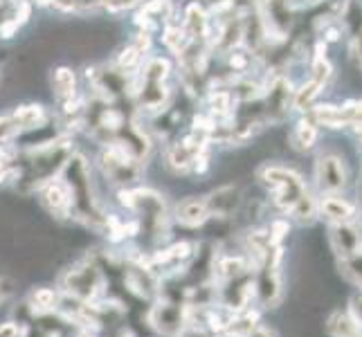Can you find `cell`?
Segmentation results:
<instances>
[{
  "label": "cell",
  "mask_w": 362,
  "mask_h": 337,
  "mask_svg": "<svg viewBox=\"0 0 362 337\" xmlns=\"http://www.w3.org/2000/svg\"><path fill=\"white\" fill-rule=\"evenodd\" d=\"M61 176L68 182L72 194V218L97 234H106L110 216L106 214L102 201L97 198L88 158L74 151L66 162Z\"/></svg>",
  "instance_id": "cell-1"
},
{
  "label": "cell",
  "mask_w": 362,
  "mask_h": 337,
  "mask_svg": "<svg viewBox=\"0 0 362 337\" xmlns=\"http://www.w3.org/2000/svg\"><path fill=\"white\" fill-rule=\"evenodd\" d=\"M72 153L74 142L70 137H61L54 144L34 148V151H21L14 189L23 196L36 194L45 182L54 180L64 173V167Z\"/></svg>",
  "instance_id": "cell-2"
},
{
  "label": "cell",
  "mask_w": 362,
  "mask_h": 337,
  "mask_svg": "<svg viewBox=\"0 0 362 337\" xmlns=\"http://www.w3.org/2000/svg\"><path fill=\"white\" fill-rule=\"evenodd\" d=\"M119 205L127 207L140 220V234H146L153 243L162 241L169 234L171 211L165 196L151 187H122L117 189Z\"/></svg>",
  "instance_id": "cell-3"
},
{
  "label": "cell",
  "mask_w": 362,
  "mask_h": 337,
  "mask_svg": "<svg viewBox=\"0 0 362 337\" xmlns=\"http://www.w3.org/2000/svg\"><path fill=\"white\" fill-rule=\"evenodd\" d=\"M257 180L268 194V201L284 216H288L293 207L310 191L304 176L293 167L279 165V162H266L257 169Z\"/></svg>",
  "instance_id": "cell-4"
},
{
  "label": "cell",
  "mask_w": 362,
  "mask_h": 337,
  "mask_svg": "<svg viewBox=\"0 0 362 337\" xmlns=\"http://www.w3.org/2000/svg\"><path fill=\"white\" fill-rule=\"evenodd\" d=\"M99 169H102V176L110 184H115L117 189H122V187H137L144 176V162H140L119 144L102 146V151H99Z\"/></svg>",
  "instance_id": "cell-5"
},
{
  "label": "cell",
  "mask_w": 362,
  "mask_h": 337,
  "mask_svg": "<svg viewBox=\"0 0 362 337\" xmlns=\"http://www.w3.org/2000/svg\"><path fill=\"white\" fill-rule=\"evenodd\" d=\"M86 79L95 97H102L106 102H127L133 99L135 77L119 70L115 64H99L86 70Z\"/></svg>",
  "instance_id": "cell-6"
},
{
  "label": "cell",
  "mask_w": 362,
  "mask_h": 337,
  "mask_svg": "<svg viewBox=\"0 0 362 337\" xmlns=\"http://www.w3.org/2000/svg\"><path fill=\"white\" fill-rule=\"evenodd\" d=\"M59 283H61L64 295H68L72 299H79V302H86V304H93L95 299L104 292L106 277H104L102 268L88 259V261H81V264L66 270L61 274Z\"/></svg>",
  "instance_id": "cell-7"
},
{
  "label": "cell",
  "mask_w": 362,
  "mask_h": 337,
  "mask_svg": "<svg viewBox=\"0 0 362 337\" xmlns=\"http://www.w3.org/2000/svg\"><path fill=\"white\" fill-rule=\"evenodd\" d=\"M148 326L165 337H178L187 329V306L162 297L148 310Z\"/></svg>",
  "instance_id": "cell-8"
},
{
  "label": "cell",
  "mask_w": 362,
  "mask_h": 337,
  "mask_svg": "<svg viewBox=\"0 0 362 337\" xmlns=\"http://www.w3.org/2000/svg\"><path fill=\"white\" fill-rule=\"evenodd\" d=\"M315 182L320 194H342L349 184V167L340 153H320L315 162Z\"/></svg>",
  "instance_id": "cell-9"
},
{
  "label": "cell",
  "mask_w": 362,
  "mask_h": 337,
  "mask_svg": "<svg viewBox=\"0 0 362 337\" xmlns=\"http://www.w3.org/2000/svg\"><path fill=\"white\" fill-rule=\"evenodd\" d=\"M36 196H39L41 207L52 218H59V220L72 218V194H70V187L64 180V176L45 182L41 189L36 191Z\"/></svg>",
  "instance_id": "cell-10"
},
{
  "label": "cell",
  "mask_w": 362,
  "mask_h": 337,
  "mask_svg": "<svg viewBox=\"0 0 362 337\" xmlns=\"http://www.w3.org/2000/svg\"><path fill=\"white\" fill-rule=\"evenodd\" d=\"M207 201V207H209V214H211V220H230L239 214V209L243 205V191L239 184H221L216 187L214 191H209L205 196Z\"/></svg>",
  "instance_id": "cell-11"
},
{
  "label": "cell",
  "mask_w": 362,
  "mask_h": 337,
  "mask_svg": "<svg viewBox=\"0 0 362 337\" xmlns=\"http://www.w3.org/2000/svg\"><path fill=\"white\" fill-rule=\"evenodd\" d=\"M171 220H176L185 230H201L211 220L205 196H187L173 207Z\"/></svg>",
  "instance_id": "cell-12"
},
{
  "label": "cell",
  "mask_w": 362,
  "mask_h": 337,
  "mask_svg": "<svg viewBox=\"0 0 362 337\" xmlns=\"http://www.w3.org/2000/svg\"><path fill=\"white\" fill-rule=\"evenodd\" d=\"M180 25L187 34V39L192 43L209 45V34H211V18L207 14V9L203 7L201 0H194L185 7Z\"/></svg>",
  "instance_id": "cell-13"
},
{
  "label": "cell",
  "mask_w": 362,
  "mask_h": 337,
  "mask_svg": "<svg viewBox=\"0 0 362 337\" xmlns=\"http://www.w3.org/2000/svg\"><path fill=\"white\" fill-rule=\"evenodd\" d=\"M317 211L322 218L329 220V225L356 223L358 218V205L354 201H349V198H344L342 194H320Z\"/></svg>",
  "instance_id": "cell-14"
},
{
  "label": "cell",
  "mask_w": 362,
  "mask_h": 337,
  "mask_svg": "<svg viewBox=\"0 0 362 337\" xmlns=\"http://www.w3.org/2000/svg\"><path fill=\"white\" fill-rule=\"evenodd\" d=\"M329 243L338 259L356 254L362 245V230L356 223H338L329 225Z\"/></svg>",
  "instance_id": "cell-15"
},
{
  "label": "cell",
  "mask_w": 362,
  "mask_h": 337,
  "mask_svg": "<svg viewBox=\"0 0 362 337\" xmlns=\"http://www.w3.org/2000/svg\"><path fill=\"white\" fill-rule=\"evenodd\" d=\"M49 88L59 104H66L70 99L79 97V79L77 72L68 66H57L49 72Z\"/></svg>",
  "instance_id": "cell-16"
},
{
  "label": "cell",
  "mask_w": 362,
  "mask_h": 337,
  "mask_svg": "<svg viewBox=\"0 0 362 337\" xmlns=\"http://www.w3.org/2000/svg\"><path fill=\"white\" fill-rule=\"evenodd\" d=\"M171 74H173V64L169 57L148 54L135 77L137 81H146V83H169Z\"/></svg>",
  "instance_id": "cell-17"
},
{
  "label": "cell",
  "mask_w": 362,
  "mask_h": 337,
  "mask_svg": "<svg viewBox=\"0 0 362 337\" xmlns=\"http://www.w3.org/2000/svg\"><path fill=\"white\" fill-rule=\"evenodd\" d=\"M11 117L16 119L18 129H21V135L23 133H30V131H36L41 129L43 124L52 117L47 112V108L43 104H36V102H28V104H21L11 110Z\"/></svg>",
  "instance_id": "cell-18"
},
{
  "label": "cell",
  "mask_w": 362,
  "mask_h": 337,
  "mask_svg": "<svg viewBox=\"0 0 362 337\" xmlns=\"http://www.w3.org/2000/svg\"><path fill=\"white\" fill-rule=\"evenodd\" d=\"M317 140H320V129H317V124L310 119L308 115L299 119L293 126L291 135H288L291 146L295 148V151H299V153L310 151V148L317 144Z\"/></svg>",
  "instance_id": "cell-19"
},
{
  "label": "cell",
  "mask_w": 362,
  "mask_h": 337,
  "mask_svg": "<svg viewBox=\"0 0 362 337\" xmlns=\"http://www.w3.org/2000/svg\"><path fill=\"white\" fill-rule=\"evenodd\" d=\"M308 117L313 119L317 126H327V129H333V131H340V129L349 126V119L342 112V108L340 106H331V104H315V106H310Z\"/></svg>",
  "instance_id": "cell-20"
},
{
  "label": "cell",
  "mask_w": 362,
  "mask_h": 337,
  "mask_svg": "<svg viewBox=\"0 0 362 337\" xmlns=\"http://www.w3.org/2000/svg\"><path fill=\"white\" fill-rule=\"evenodd\" d=\"M148 54L144 52V49H140L137 47L133 41H129L127 45H124L119 52H117V57H115V61L113 64L119 68V70H124V72H129V74H137V70L142 68V64H144V59H146Z\"/></svg>",
  "instance_id": "cell-21"
},
{
  "label": "cell",
  "mask_w": 362,
  "mask_h": 337,
  "mask_svg": "<svg viewBox=\"0 0 362 337\" xmlns=\"http://www.w3.org/2000/svg\"><path fill=\"white\" fill-rule=\"evenodd\" d=\"M324 81H320V79H315V77H310L302 88H297L295 90V95H293V108H297V110H310V106H315V102H317V97L322 95V90H324Z\"/></svg>",
  "instance_id": "cell-22"
},
{
  "label": "cell",
  "mask_w": 362,
  "mask_h": 337,
  "mask_svg": "<svg viewBox=\"0 0 362 337\" xmlns=\"http://www.w3.org/2000/svg\"><path fill=\"white\" fill-rule=\"evenodd\" d=\"M338 268L344 274L346 281H351L356 288L362 290V245L356 254L346 256V259H338Z\"/></svg>",
  "instance_id": "cell-23"
},
{
  "label": "cell",
  "mask_w": 362,
  "mask_h": 337,
  "mask_svg": "<svg viewBox=\"0 0 362 337\" xmlns=\"http://www.w3.org/2000/svg\"><path fill=\"white\" fill-rule=\"evenodd\" d=\"M144 0H106L104 3V11L108 14H124V11H131L135 7H140Z\"/></svg>",
  "instance_id": "cell-24"
},
{
  "label": "cell",
  "mask_w": 362,
  "mask_h": 337,
  "mask_svg": "<svg viewBox=\"0 0 362 337\" xmlns=\"http://www.w3.org/2000/svg\"><path fill=\"white\" fill-rule=\"evenodd\" d=\"M25 326L21 321H3L0 324V337H23Z\"/></svg>",
  "instance_id": "cell-25"
},
{
  "label": "cell",
  "mask_w": 362,
  "mask_h": 337,
  "mask_svg": "<svg viewBox=\"0 0 362 337\" xmlns=\"http://www.w3.org/2000/svg\"><path fill=\"white\" fill-rule=\"evenodd\" d=\"M245 337H279L277 333H274V329L270 326H264V324H257V326L250 331Z\"/></svg>",
  "instance_id": "cell-26"
},
{
  "label": "cell",
  "mask_w": 362,
  "mask_h": 337,
  "mask_svg": "<svg viewBox=\"0 0 362 337\" xmlns=\"http://www.w3.org/2000/svg\"><path fill=\"white\" fill-rule=\"evenodd\" d=\"M18 3H21V0H0V9H5V11H14Z\"/></svg>",
  "instance_id": "cell-27"
},
{
  "label": "cell",
  "mask_w": 362,
  "mask_h": 337,
  "mask_svg": "<svg viewBox=\"0 0 362 337\" xmlns=\"http://www.w3.org/2000/svg\"><path fill=\"white\" fill-rule=\"evenodd\" d=\"M113 337H135V335H133L131 331H127V329H119Z\"/></svg>",
  "instance_id": "cell-28"
},
{
  "label": "cell",
  "mask_w": 362,
  "mask_h": 337,
  "mask_svg": "<svg viewBox=\"0 0 362 337\" xmlns=\"http://www.w3.org/2000/svg\"><path fill=\"white\" fill-rule=\"evenodd\" d=\"M77 337H97V335H95V333H90V331H81Z\"/></svg>",
  "instance_id": "cell-29"
},
{
  "label": "cell",
  "mask_w": 362,
  "mask_h": 337,
  "mask_svg": "<svg viewBox=\"0 0 362 337\" xmlns=\"http://www.w3.org/2000/svg\"><path fill=\"white\" fill-rule=\"evenodd\" d=\"M0 81H3V74H0Z\"/></svg>",
  "instance_id": "cell-30"
}]
</instances>
